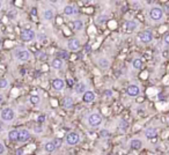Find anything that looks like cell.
<instances>
[{"label": "cell", "mask_w": 169, "mask_h": 155, "mask_svg": "<svg viewBox=\"0 0 169 155\" xmlns=\"http://www.w3.org/2000/svg\"><path fill=\"white\" fill-rule=\"evenodd\" d=\"M80 46H81V42L78 38H72V39H70L67 42V48L71 51H77V50L80 49Z\"/></svg>", "instance_id": "obj_7"}, {"label": "cell", "mask_w": 169, "mask_h": 155, "mask_svg": "<svg viewBox=\"0 0 169 155\" xmlns=\"http://www.w3.org/2000/svg\"><path fill=\"white\" fill-rule=\"evenodd\" d=\"M8 138H9V140H12V141L19 140V131H17V130H12V131H9Z\"/></svg>", "instance_id": "obj_22"}, {"label": "cell", "mask_w": 169, "mask_h": 155, "mask_svg": "<svg viewBox=\"0 0 169 155\" xmlns=\"http://www.w3.org/2000/svg\"><path fill=\"white\" fill-rule=\"evenodd\" d=\"M2 101H3V96H2L1 94H0V104L2 103Z\"/></svg>", "instance_id": "obj_41"}, {"label": "cell", "mask_w": 169, "mask_h": 155, "mask_svg": "<svg viewBox=\"0 0 169 155\" xmlns=\"http://www.w3.org/2000/svg\"><path fill=\"white\" fill-rule=\"evenodd\" d=\"M52 143L55 144V146L58 148V147H60V145H62V141L59 140V139H55V140H52Z\"/></svg>", "instance_id": "obj_31"}, {"label": "cell", "mask_w": 169, "mask_h": 155, "mask_svg": "<svg viewBox=\"0 0 169 155\" xmlns=\"http://www.w3.org/2000/svg\"><path fill=\"white\" fill-rule=\"evenodd\" d=\"M163 39H165V43L169 45V34H166V35H165V38H163Z\"/></svg>", "instance_id": "obj_34"}, {"label": "cell", "mask_w": 169, "mask_h": 155, "mask_svg": "<svg viewBox=\"0 0 169 155\" xmlns=\"http://www.w3.org/2000/svg\"><path fill=\"white\" fill-rule=\"evenodd\" d=\"M29 101H30L31 104L37 105V104H39V102H41V97H39L38 95H31L30 98H29Z\"/></svg>", "instance_id": "obj_25"}, {"label": "cell", "mask_w": 169, "mask_h": 155, "mask_svg": "<svg viewBox=\"0 0 169 155\" xmlns=\"http://www.w3.org/2000/svg\"><path fill=\"white\" fill-rule=\"evenodd\" d=\"M130 147L134 151H139L143 147V141L140 139H132L130 141Z\"/></svg>", "instance_id": "obj_12"}, {"label": "cell", "mask_w": 169, "mask_h": 155, "mask_svg": "<svg viewBox=\"0 0 169 155\" xmlns=\"http://www.w3.org/2000/svg\"><path fill=\"white\" fill-rule=\"evenodd\" d=\"M73 28H74V30H82L84 29V22L81 21V20H75V21H73Z\"/></svg>", "instance_id": "obj_23"}, {"label": "cell", "mask_w": 169, "mask_h": 155, "mask_svg": "<svg viewBox=\"0 0 169 155\" xmlns=\"http://www.w3.org/2000/svg\"><path fill=\"white\" fill-rule=\"evenodd\" d=\"M69 57V55H67V52L66 51H60L59 52V58L63 60V59H66Z\"/></svg>", "instance_id": "obj_29"}, {"label": "cell", "mask_w": 169, "mask_h": 155, "mask_svg": "<svg viewBox=\"0 0 169 155\" xmlns=\"http://www.w3.org/2000/svg\"><path fill=\"white\" fill-rule=\"evenodd\" d=\"M14 57L20 62H27L31 58V55L28 50H16L14 53Z\"/></svg>", "instance_id": "obj_4"}, {"label": "cell", "mask_w": 169, "mask_h": 155, "mask_svg": "<svg viewBox=\"0 0 169 155\" xmlns=\"http://www.w3.org/2000/svg\"><path fill=\"white\" fill-rule=\"evenodd\" d=\"M86 88H87V86H86V83L82 82V81H80V82H78L77 84H75V93L77 94H79V95H82L84 94L87 90H86Z\"/></svg>", "instance_id": "obj_13"}, {"label": "cell", "mask_w": 169, "mask_h": 155, "mask_svg": "<svg viewBox=\"0 0 169 155\" xmlns=\"http://www.w3.org/2000/svg\"><path fill=\"white\" fill-rule=\"evenodd\" d=\"M77 8L74 7V6H66L65 8H64V13L66 14V15H74V14H77Z\"/></svg>", "instance_id": "obj_19"}, {"label": "cell", "mask_w": 169, "mask_h": 155, "mask_svg": "<svg viewBox=\"0 0 169 155\" xmlns=\"http://www.w3.org/2000/svg\"><path fill=\"white\" fill-rule=\"evenodd\" d=\"M165 10H166V13H167V14H169V3L165 6ZM165 10H163V12H165Z\"/></svg>", "instance_id": "obj_38"}, {"label": "cell", "mask_w": 169, "mask_h": 155, "mask_svg": "<svg viewBox=\"0 0 169 155\" xmlns=\"http://www.w3.org/2000/svg\"><path fill=\"white\" fill-rule=\"evenodd\" d=\"M109 136H110V133H109L107 130H102V131H101V137H102V138H108Z\"/></svg>", "instance_id": "obj_30"}, {"label": "cell", "mask_w": 169, "mask_h": 155, "mask_svg": "<svg viewBox=\"0 0 169 155\" xmlns=\"http://www.w3.org/2000/svg\"><path fill=\"white\" fill-rule=\"evenodd\" d=\"M79 140H80V137H79V134H78L77 132H71V133H69L67 137H66V141H67V144H69L70 146L77 145V144L79 143Z\"/></svg>", "instance_id": "obj_6"}, {"label": "cell", "mask_w": 169, "mask_h": 155, "mask_svg": "<svg viewBox=\"0 0 169 155\" xmlns=\"http://www.w3.org/2000/svg\"><path fill=\"white\" fill-rule=\"evenodd\" d=\"M5 153V146L0 143V154H3Z\"/></svg>", "instance_id": "obj_35"}, {"label": "cell", "mask_w": 169, "mask_h": 155, "mask_svg": "<svg viewBox=\"0 0 169 155\" xmlns=\"http://www.w3.org/2000/svg\"><path fill=\"white\" fill-rule=\"evenodd\" d=\"M31 14H33L34 16L37 14V10H36V8H33V9H31Z\"/></svg>", "instance_id": "obj_39"}, {"label": "cell", "mask_w": 169, "mask_h": 155, "mask_svg": "<svg viewBox=\"0 0 169 155\" xmlns=\"http://www.w3.org/2000/svg\"><path fill=\"white\" fill-rule=\"evenodd\" d=\"M1 6H2V2L0 1V9H1Z\"/></svg>", "instance_id": "obj_42"}, {"label": "cell", "mask_w": 169, "mask_h": 155, "mask_svg": "<svg viewBox=\"0 0 169 155\" xmlns=\"http://www.w3.org/2000/svg\"><path fill=\"white\" fill-rule=\"evenodd\" d=\"M112 95V91L111 90H107L105 91V96H111Z\"/></svg>", "instance_id": "obj_37"}, {"label": "cell", "mask_w": 169, "mask_h": 155, "mask_svg": "<svg viewBox=\"0 0 169 155\" xmlns=\"http://www.w3.org/2000/svg\"><path fill=\"white\" fill-rule=\"evenodd\" d=\"M8 86V81L6 79H0V88H6Z\"/></svg>", "instance_id": "obj_28"}, {"label": "cell", "mask_w": 169, "mask_h": 155, "mask_svg": "<svg viewBox=\"0 0 169 155\" xmlns=\"http://www.w3.org/2000/svg\"><path fill=\"white\" fill-rule=\"evenodd\" d=\"M73 104H74L73 103V98H71V97H65L64 101H63V105L66 109H71L73 107Z\"/></svg>", "instance_id": "obj_21"}, {"label": "cell", "mask_w": 169, "mask_h": 155, "mask_svg": "<svg viewBox=\"0 0 169 155\" xmlns=\"http://www.w3.org/2000/svg\"><path fill=\"white\" fill-rule=\"evenodd\" d=\"M51 67L55 69V70H59L63 67V60L60 58H55L52 62H51Z\"/></svg>", "instance_id": "obj_17"}, {"label": "cell", "mask_w": 169, "mask_h": 155, "mask_svg": "<svg viewBox=\"0 0 169 155\" xmlns=\"http://www.w3.org/2000/svg\"><path fill=\"white\" fill-rule=\"evenodd\" d=\"M0 118L3 122H12L15 118V112L13 109L10 108H5L2 109V111L0 112Z\"/></svg>", "instance_id": "obj_3"}, {"label": "cell", "mask_w": 169, "mask_h": 155, "mask_svg": "<svg viewBox=\"0 0 169 155\" xmlns=\"http://www.w3.org/2000/svg\"><path fill=\"white\" fill-rule=\"evenodd\" d=\"M125 28L127 31H134L137 28H138V22L133 21V20H130V21H126L125 23Z\"/></svg>", "instance_id": "obj_16"}, {"label": "cell", "mask_w": 169, "mask_h": 155, "mask_svg": "<svg viewBox=\"0 0 169 155\" xmlns=\"http://www.w3.org/2000/svg\"><path fill=\"white\" fill-rule=\"evenodd\" d=\"M157 136H158V131L154 127H150V129H147L145 131V137L147 139H154Z\"/></svg>", "instance_id": "obj_15"}, {"label": "cell", "mask_w": 169, "mask_h": 155, "mask_svg": "<svg viewBox=\"0 0 169 155\" xmlns=\"http://www.w3.org/2000/svg\"><path fill=\"white\" fill-rule=\"evenodd\" d=\"M132 66H133L136 70H140V69L143 67V60H141L140 58H136V59H133V62H132Z\"/></svg>", "instance_id": "obj_24"}, {"label": "cell", "mask_w": 169, "mask_h": 155, "mask_svg": "<svg viewBox=\"0 0 169 155\" xmlns=\"http://www.w3.org/2000/svg\"><path fill=\"white\" fill-rule=\"evenodd\" d=\"M34 132H36V133H42V132H43V129H42L41 126H35V127H34Z\"/></svg>", "instance_id": "obj_32"}, {"label": "cell", "mask_w": 169, "mask_h": 155, "mask_svg": "<svg viewBox=\"0 0 169 155\" xmlns=\"http://www.w3.org/2000/svg\"><path fill=\"white\" fill-rule=\"evenodd\" d=\"M105 20H107V17H105V15H103V16H102V17H101V16H100V17H98V19H97V22H100V21H101V23H102V22H104V21H105Z\"/></svg>", "instance_id": "obj_33"}, {"label": "cell", "mask_w": 169, "mask_h": 155, "mask_svg": "<svg viewBox=\"0 0 169 155\" xmlns=\"http://www.w3.org/2000/svg\"><path fill=\"white\" fill-rule=\"evenodd\" d=\"M109 65H110V62H109L108 58H101V59H98V66L101 69H108Z\"/></svg>", "instance_id": "obj_20"}, {"label": "cell", "mask_w": 169, "mask_h": 155, "mask_svg": "<svg viewBox=\"0 0 169 155\" xmlns=\"http://www.w3.org/2000/svg\"><path fill=\"white\" fill-rule=\"evenodd\" d=\"M163 15H165V12L160 7H153L150 10V17L153 21H160V20H162Z\"/></svg>", "instance_id": "obj_2"}, {"label": "cell", "mask_w": 169, "mask_h": 155, "mask_svg": "<svg viewBox=\"0 0 169 155\" xmlns=\"http://www.w3.org/2000/svg\"><path fill=\"white\" fill-rule=\"evenodd\" d=\"M64 86H65V82H64V80H62V79H55L53 81H52V87L56 89V90H62L63 88H64Z\"/></svg>", "instance_id": "obj_14"}, {"label": "cell", "mask_w": 169, "mask_h": 155, "mask_svg": "<svg viewBox=\"0 0 169 155\" xmlns=\"http://www.w3.org/2000/svg\"><path fill=\"white\" fill-rule=\"evenodd\" d=\"M140 41L143 42V43H150V42H152V39H153V34H152V31H150V30H146V31H143L141 34H140Z\"/></svg>", "instance_id": "obj_9"}, {"label": "cell", "mask_w": 169, "mask_h": 155, "mask_svg": "<svg viewBox=\"0 0 169 155\" xmlns=\"http://www.w3.org/2000/svg\"><path fill=\"white\" fill-rule=\"evenodd\" d=\"M0 24H1V20H0Z\"/></svg>", "instance_id": "obj_44"}, {"label": "cell", "mask_w": 169, "mask_h": 155, "mask_svg": "<svg viewBox=\"0 0 169 155\" xmlns=\"http://www.w3.org/2000/svg\"><path fill=\"white\" fill-rule=\"evenodd\" d=\"M35 37H36V34H35V31L31 30V29H24V30L21 33V38H22L24 42H30V41H33Z\"/></svg>", "instance_id": "obj_5"}, {"label": "cell", "mask_w": 169, "mask_h": 155, "mask_svg": "<svg viewBox=\"0 0 169 155\" xmlns=\"http://www.w3.org/2000/svg\"><path fill=\"white\" fill-rule=\"evenodd\" d=\"M119 127H121L122 131H126L127 127H129V123L125 122V120H121V123H119Z\"/></svg>", "instance_id": "obj_27"}, {"label": "cell", "mask_w": 169, "mask_h": 155, "mask_svg": "<svg viewBox=\"0 0 169 155\" xmlns=\"http://www.w3.org/2000/svg\"><path fill=\"white\" fill-rule=\"evenodd\" d=\"M37 120H38L39 123H42V122H44V120H45V117H44V116H39Z\"/></svg>", "instance_id": "obj_36"}, {"label": "cell", "mask_w": 169, "mask_h": 155, "mask_svg": "<svg viewBox=\"0 0 169 155\" xmlns=\"http://www.w3.org/2000/svg\"><path fill=\"white\" fill-rule=\"evenodd\" d=\"M0 46H1V41H0Z\"/></svg>", "instance_id": "obj_43"}, {"label": "cell", "mask_w": 169, "mask_h": 155, "mask_svg": "<svg viewBox=\"0 0 169 155\" xmlns=\"http://www.w3.org/2000/svg\"><path fill=\"white\" fill-rule=\"evenodd\" d=\"M43 17H44V20L50 21V20H52L55 17V12L52 9H45L44 13H43Z\"/></svg>", "instance_id": "obj_18"}, {"label": "cell", "mask_w": 169, "mask_h": 155, "mask_svg": "<svg viewBox=\"0 0 169 155\" xmlns=\"http://www.w3.org/2000/svg\"><path fill=\"white\" fill-rule=\"evenodd\" d=\"M22 153H23L22 149H17V151H16V155H22Z\"/></svg>", "instance_id": "obj_40"}, {"label": "cell", "mask_w": 169, "mask_h": 155, "mask_svg": "<svg viewBox=\"0 0 169 155\" xmlns=\"http://www.w3.org/2000/svg\"><path fill=\"white\" fill-rule=\"evenodd\" d=\"M102 120H103V119H102L101 115L97 113V112L90 113V115L87 117V123H88V125L91 126V127H97V126H100V125L102 124Z\"/></svg>", "instance_id": "obj_1"}, {"label": "cell", "mask_w": 169, "mask_h": 155, "mask_svg": "<svg viewBox=\"0 0 169 155\" xmlns=\"http://www.w3.org/2000/svg\"><path fill=\"white\" fill-rule=\"evenodd\" d=\"M44 148H45V151H46V152H53L57 147L55 146V144H53L52 141H49V143H46V144H45Z\"/></svg>", "instance_id": "obj_26"}, {"label": "cell", "mask_w": 169, "mask_h": 155, "mask_svg": "<svg viewBox=\"0 0 169 155\" xmlns=\"http://www.w3.org/2000/svg\"><path fill=\"white\" fill-rule=\"evenodd\" d=\"M95 97H96V96H95L94 91H91V90H87L84 95H82V101H84V103H91V102H94Z\"/></svg>", "instance_id": "obj_11"}, {"label": "cell", "mask_w": 169, "mask_h": 155, "mask_svg": "<svg viewBox=\"0 0 169 155\" xmlns=\"http://www.w3.org/2000/svg\"><path fill=\"white\" fill-rule=\"evenodd\" d=\"M29 139H30V132L28 130L23 129V130L19 131V141L20 143H26Z\"/></svg>", "instance_id": "obj_10"}, {"label": "cell", "mask_w": 169, "mask_h": 155, "mask_svg": "<svg viewBox=\"0 0 169 155\" xmlns=\"http://www.w3.org/2000/svg\"><path fill=\"white\" fill-rule=\"evenodd\" d=\"M126 93H127L129 96L134 97V96H138V95H139L140 88H139L137 84H130V86L126 88Z\"/></svg>", "instance_id": "obj_8"}]
</instances>
